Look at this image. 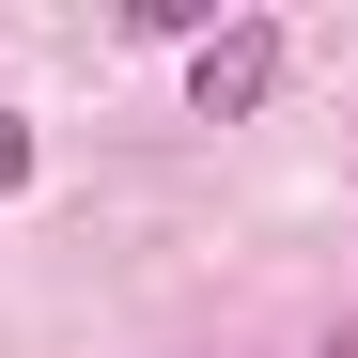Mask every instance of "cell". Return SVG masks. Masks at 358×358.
<instances>
[{
    "mask_svg": "<svg viewBox=\"0 0 358 358\" xmlns=\"http://www.w3.org/2000/svg\"><path fill=\"white\" fill-rule=\"evenodd\" d=\"M187 94H203V125H250V109L280 94V31H265V16H234V31H203V63H187Z\"/></svg>",
    "mask_w": 358,
    "mask_h": 358,
    "instance_id": "cell-1",
    "label": "cell"
},
{
    "mask_svg": "<svg viewBox=\"0 0 358 358\" xmlns=\"http://www.w3.org/2000/svg\"><path fill=\"white\" fill-rule=\"evenodd\" d=\"M16 187H31V125L0 109V203H16Z\"/></svg>",
    "mask_w": 358,
    "mask_h": 358,
    "instance_id": "cell-2",
    "label": "cell"
},
{
    "mask_svg": "<svg viewBox=\"0 0 358 358\" xmlns=\"http://www.w3.org/2000/svg\"><path fill=\"white\" fill-rule=\"evenodd\" d=\"M312 358H358V327H327V343H312Z\"/></svg>",
    "mask_w": 358,
    "mask_h": 358,
    "instance_id": "cell-3",
    "label": "cell"
}]
</instances>
